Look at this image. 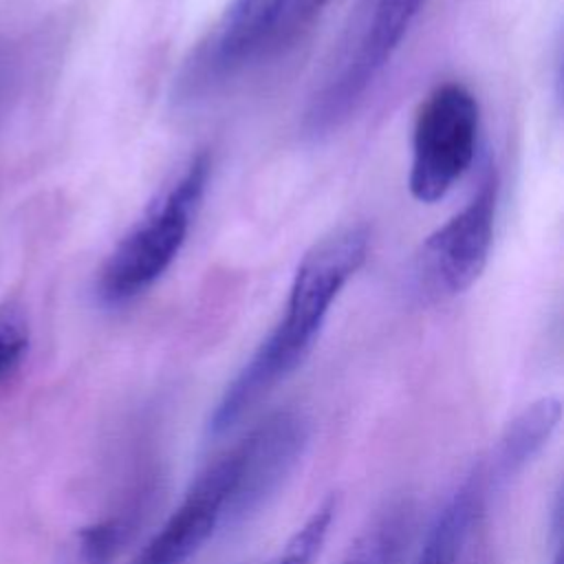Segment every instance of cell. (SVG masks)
Returning a JSON list of instances; mask_svg holds the SVG:
<instances>
[{
    "instance_id": "cell-10",
    "label": "cell",
    "mask_w": 564,
    "mask_h": 564,
    "mask_svg": "<svg viewBox=\"0 0 564 564\" xmlns=\"http://www.w3.org/2000/svg\"><path fill=\"white\" fill-rule=\"evenodd\" d=\"M335 513V498H326L324 502H319L304 520V524L291 535V540L264 564H313L324 549Z\"/></svg>"
},
{
    "instance_id": "cell-11",
    "label": "cell",
    "mask_w": 564,
    "mask_h": 564,
    "mask_svg": "<svg viewBox=\"0 0 564 564\" xmlns=\"http://www.w3.org/2000/svg\"><path fill=\"white\" fill-rule=\"evenodd\" d=\"M29 346V324L24 313L13 306H0V381H4L20 364Z\"/></svg>"
},
{
    "instance_id": "cell-13",
    "label": "cell",
    "mask_w": 564,
    "mask_h": 564,
    "mask_svg": "<svg viewBox=\"0 0 564 564\" xmlns=\"http://www.w3.org/2000/svg\"><path fill=\"white\" fill-rule=\"evenodd\" d=\"M416 564H436V562H430V560H421V557H419Z\"/></svg>"
},
{
    "instance_id": "cell-14",
    "label": "cell",
    "mask_w": 564,
    "mask_h": 564,
    "mask_svg": "<svg viewBox=\"0 0 564 564\" xmlns=\"http://www.w3.org/2000/svg\"><path fill=\"white\" fill-rule=\"evenodd\" d=\"M553 564H562V560H560V555H557V557H555V562H553Z\"/></svg>"
},
{
    "instance_id": "cell-6",
    "label": "cell",
    "mask_w": 564,
    "mask_h": 564,
    "mask_svg": "<svg viewBox=\"0 0 564 564\" xmlns=\"http://www.w3.org/2000/svg\"><path fill=\"white\" fill-rule=\"evenodd\" d=\"M289 0H231L187 59L178 88L198 95L280 46Z\"/></svg>"
},
{
    "instance_id": "cell-8",
    "label": "cell",
    "mask_w": 564,
    "mask_h": 564,
    "mask_svg": "<svg viewBox=\"0 0 564 564\" xmlns=\"http://www.w3.org/2000/svg\"><path fill=\"white\" fill-rule=\"evenodd\" d=\"M560 401L553 397L527 405L502 432L489 460L485 463L498 485L522 471L549 443L560 423Z\"/></svg>"
},
{
    "instance_id": "cell-7",
    "label": "cell",
    "mask_w": 564,
    "mask_h": 564,
    "mask_svg": "<svg viewBox=\"0 0 564 564\" xmlns=\"http://www.w3.org/2000/svg\"><path fill=\"white\" fill-rule=\"evenodd\" d=\"M242 520L236 465L225 452L192 482L178 507L130 564H187L220 529Z\"/></svg>"
},
{
    "instance_id": "cell-2",
    "label": "cell",
    "mask_w": 564,
    "mask_h": 564,
    "mask_svg": "<svg viewBox=\"0 0 564 564\" xmlns=\"http://www.w3.org/2000/svg\"><path fill=\"white\" fill-rule=\"evenodd\" d=\"M209 174V154L192 156L178 178L117 242L97 275V295L104 304L121 306L137 300L170 269L200 209Z\"/></svg>"
},
{
    "instance_id": "cell-4",
    "label": "cell",
    "mask_w": 564,
    "mask_h": 564,
    "mask_svg": "<svg viewBox=\"0 0 564 564\" xmlns=\"http://www.w3.org/2000/svg\"><path fill=\"white\" fill-rule=\"evenodd\" d=\"M480 126L474 93L458 84H438L421 104L412 130L408 187L419 203L441 200L469 170Z\"/></svg>"
},
{
    "instance_id": "cell-9",
    "label": "cell",
    "mask_w": 564,
    "mask_h": 564,
    "mask_svg": "<svg viewBox=\"0 0 564 564\" xmlns=\"http://www.w3.org/2000/svg\"><path fill=\"white\" fill-rule=\"evenodd\" d=\"M141 509L104 518L75 535V564H112L137 531Z\"/></svg>"
},
{
    "instance_id": "cell-1",
    "label": "cell",
    "mask_w": 564,
    "mask_h": 564,
    "mask_svg": "<svg viewBox=\"0 0 564 564\" xmlns=\"http://www.w3.org/2000/svg\"><path fill=\"white\" fill-rule=\"evenodd\" d=\"M368 245L366 225H346L319 238L302 256L284 315L223 390L207 421L209 434L218 436L236 427L260 399L306 359L337 295L364 264Z\"/></svg>"
},
{
    "instance_id": "cell-3",
    "label": "cell",
    "mask_w": 564,
    "mask_h": 564,
    "mask_svg": "<svg viewBox=\"0 0 564 564\" xmlns=\"http://www.w3.org/2000/svg\"><path fill=\"white\" fill-rule=\"evenodd\" d=\"M425 0H361L352 24L304 112V128H337L397 53Z\"/></svg>"
},
{
    "instance_id": "cell-5",
    "label": "cell",
    "mask_w": 564,
    "mask_h": 564,
    "mask_svg": "<svg viewBox=\"0 0 564 564\" xmlns=\"http://www.w3.org/2000/svg\"><path fill=\"white\" fill-rule=\"evenodd\" d=\"M496 205L498 176L489 170L471 200L421 242L412 275L423 297H454L480 278L494 242Z\"/></svg>"
},
{
    "instance_id": "cell-12",
    "label": "cell",
    "mask_w": 564,
    "mask_h": 564,
    "mask_svg": "<svg viewBox=\"0 0 564 564\" xmlns=\"http://www.w3.org/2000/svg\"><path fill=\"white\" fill-rule=\"evenodd\" d=\"M333 0H289L282 33H280V46L295 40L313 20L330 4Z\"/></svg>"
}]
</instances>
